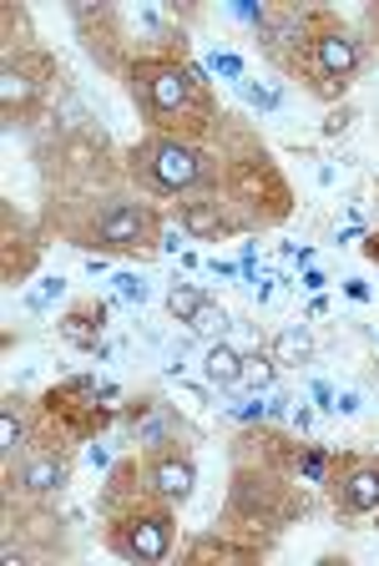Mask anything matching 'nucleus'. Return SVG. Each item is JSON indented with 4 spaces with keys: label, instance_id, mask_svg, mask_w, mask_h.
I'll use <instances>...</instances> for the list:
<instances>
[{
    "label": "nucleus",
    "instance_id": "nucleus-1",
    "mask_svg": "<svg viewBox=\"0 0 379 566\" xmlns=\"http://www.w3.org/2000/svg\"><path fill=\"white\" fill-rule=\"evenodd\" d=\"M127 86L137 112L147 117L152 137L192 142L218 122L208 82L188 66V56H143L127 61Z\"/></svg>",
    "mask_w": 379,
    "mask_h": 566
},
{
    "label": "nucleus",
    "instance_id": "nucleus-2",
    "mask_svg": "<svg viewBox=\"0 0 379 566\" xmlns=\"http://www.w3.org/2000/svg\"><path fill=\"white\" fill-rule=\"evenodd\" d=\"M131 177L143 182L147 192H188L208 177V157L178 137H147L127 153Z\"/></svg>",
    "mask_w": 379,
    "mask_h": 566
},
{
    "label": "nucleus",
    "instance_id": "nucleus-3",
    "mask_svg": "<svg viewBox=\"0 0 379 566\" xmlns=\"http://www.w3.org/2000/svg\"><path fill=\"white\" fill-rule=\"evenodd\" d=\"M112 552L122 562H167L172 556V542H178V526H172V511L162 506H127L112 516V531H107Z\"/></svg>",
    "mask_w": 379,
    "mask_h": 566
},
{
    "label": "nucleus",
    "instance_id": "nucleus-4",
    "mask_svg": "<svg viewBox=\"0 0 379 566\" xmlns=\"http://www.w3.org/2000/svg\"><path fill=\"white\" fill-rule=\"evenodd\" d=\"M56 76L61 71L46 51H21V56L6 61V66H0V112H6V127L36 117L41 96H46V86L56 82Z\"/></svg>",
    "mask_w": 379,
    "mask_h": 566
},
{
    "label": "nucleus",
    "instance_id": "nucleus-5",
    "mask_svg": "<svg viewBox=\"0 0 379 566\" xmlns=\"http://www.w3.org/2000/svg\"><path fill=\"white\" fill-rule=\"evenodd\" d=\"M96 400H102V385H96V379H66V385H56L46 400H41V415L56 424V436L92 440L96 430L112 424V410Z\"/></svg>",
    "mask_w": 379,
    "mask_h": 566
},
{
    "label": "nucleus",
    "instance_id": "nucleus-6",
    "mask_svg": "<svg viewBox=\"0 0 379 566\" xmlns=\"http://www.w3.org/2000/svg\"><path fill=\"white\" fill-rule=\"evenodd\" d=\"M157 233H162V218L147 202H112L92 223L82 248H96V253H143V248H157Z\"/></svg>",
    "mask_w": 379,
    "mask_h": 566
},
{
    "label": "nucleus",
    "instance_id": "nucleus-7",
    "mask_svg": "<svg viewBox=\"0 0 379 566\" xmlns=\"http://www.w3.org/2000/svg\"><path fill=\"white\" fill-rule=\"evenodd\" d=\"M228 188H233L238 202H249L259 223H284L288 208H294V192H288V182L278 177V167H273L263 153L249 157V163H233V172H228Z\"/></svg>",
    "mask_w": 379,
    "mask_h": 566
},
{
    "label": "nucleus",
    "instance_id": "nucleus-8",
    "mask_svg": "<svg viewBox=\"0 0 379 566\" xmlns=\"http://www.w3.org/2000/svg\"><path fill=\"white\" fill-rule=\"evenodd\" d=\"M228 506H233L238 521H249V526H284L294 511H304V501H284V485H273L253 465H238Z\"/></svg>",
    "mask_w": 379,
    "mask_h": 566
},
{
    "label": "nucleus",
    "instance_id": "nucleus-9",
    "mask_svg": "<svg viewBox=\"0 0 379 566\" xmlns=\"http://www.w3.org/2000/svg\"><path fill=\"white\" fill-rule=\"evenodd\" d=\"M147 481H152V495L157 501H188L192 485H198V465H192L188 450H157L152 460H147Z\"/></svg>",
    "mask_w": 379,
    "mask_h": 566
},
{
    "label": "nucleus",
    "instance_id": "nucleus-10",
    "mask_svg": "<svg viewBox=\"0 0 379 566\" xmlns=\"http://www.w3.org/2000/svg\"><path fill=\"white\" fill-rule=\"evenodd\" d=\"M329 495H334V511H344V516L379 511V460H369V465H349L344 475H334Z\"/></svg>",
    "mask_w": 379,
    "mask_h": 566
},
{
    "label": "nucleus",
    "instance_id": "nucleus-11",
    "mask_svg": "<svg viewBox=\"0 0 379 566\" xmlns=\"http://www.w3.org/2000/svg\"><path fill=\"white\" fill-rule=\"evenodd\" d=\"M178 223L188 228L192 238H202V243H218V238H233L238 233V218L218 198H188V202H178Z\"/></svg>",
    "mask_w": 379,
    "mask_h": 566
},
{
    "label": "nucleus",
    "instance_id": "nucleus-12",
    "mask_svg": "<svg viewBox=\"0 0 379 566\" xmlns=\"http://www.w3.org/2000/svg\"><path fill=\"white\" fill-rule=\"evenodd\" d=\"M66 481H72V465H66V455H56V450L25 455L21 471H15V485H21L25 495H56Z\"/></svg>",
    "mask_w": 379,
    "mask_h": 566
},
{
    "label": "nucleus",
    "instance_id": "nucleus-13",
    "mask_svg": "<svg viewBox=\"0 0 379 566\" xmlns=\"http://www.w3.org/2000/svg\"><path fill=\"white\" fill-rule=\"evenodd\" d=\"M102 324H107V304H76L61 314L56 334L72 349H102Z\"/></svg>",
    "mask_w": 379,
    "mask_h": 566
},
{
    "label": "nucleus",
    "instance_id": "nucleus-14",
    "mask_svg": "<svg viewBox=\"0 0 379 566\" xmlns=\"http://www.w3.org/2000/svg\"><path fill=\"white\" fill-rule=\"evenodd\" d=\"M61 167H72V172H102V163H107V137L102 132H66L56 147Z\"/></svg>",
    "mask_w": 379,
    "mask_h": 566
},
{
    "label": "nucleus",
    "instance_id": "nucleus-15",
    "mask_svg": "<svg viewBox=\"0 0 379 566\" xmlns=\"http://www.w3.org/2000/svg\"><path fill=\"white\" fill-rule=\"evenodd\" d=\"M36 253H41V243H31V238H25L21 228L11 223V208H6V248H0V279L15 289L25 273L36 269Z\"/></svg>",
    "mask_w": 379,
    "mask_h": 566
},
{
    "label": "nucleus",
    "instance_id": "nucleus-16",
    "mask_svg": "<svg viewBox=\"0 0 379 566\" xmlns=\"http://www.w3.org/2000/svg\"><path fill=\"white\" fill-rule=\"evenodd\" d=\"M269 354H273V359H278L284 369H298V365H308V359H314V334H308L304 324H288V329L273 334Z\"/></svg>",
    "mask_w": 379,
    "mask_h": 566
},
{
    "label": "nucleus",
    "instance_id": "nucleus-17",
    "mask_svg": "<svg viewBox=\"0 0 379 566\" xmlns=\"http://www.w3.org/2000/svg\"><path fill=\"white\" fill-rule=\"evenodd\" d=\"M202 375L213 379V385H243V354L228 349V344L218 339L213 349L202 354Z\"/></svg>",
    "mask_w": 379,
    "mask_h": 566
},
{
    "label": "nucleus",
    "instance_id": "nucleus-18",
    "mask_svg": "<svg viewBox=\"0 0 379 566\" xmlns=\"http://www.w3.org/2000/svg\"><path fill=\"white\" fill-rule=\"evenodd\" d=\"M192 562H208V556H218V562H253V556H263L259 542H218V536H202V542H192Z\"/></svg>",
    "mask_w": 379,
    "mask_h": 566
},
{
    "label": "nucleus",
    "instance_id": "nucleus-19",
    "mask_svg": "<svg viewBox=\"0 0 379 566\" xmlns=\"http://www.w3.org/2000/svg\"><path fill=\"white\" fill-rule=\"evenodd\" d=\"M202 304H208V298H202V289H192V283H178V289L167 294V314L178 318V324H192Z\"/></svg>",
    "mask_w": 379,
    "mask_h": 566
},
{
    "label": "nucleus",
    "instance_id": "nucleus-20",
    "mask_svg": "<svg viewBox=\"0 0 379 566\" xmlns=\"http://www.w3.org/2000/svg\"><path fill=\"white\" fill-rule=\"evenodd\" d=\"M167 436H178V420H172L162 405H157L152 415H143V420H137V440H143V446H162Z\"/></svg>",
    "mask_w": 379,
    "mask_h": 566
},
{
    "label": "nucleus",
    "instance_id": "nucleus-21",
    "mask_svg": "<svg viewBox=\"0 0 379 566\" xmlns=\"http://www.w3.org/2000/svg\"><path fill=\"white\" fill-rule=\"evenodd\" d=\"M273 375H278V359H273L269 349H259V354H243V385H259V389H269V385H273Z\"/></svg>",
    "mask_w": 379,
    "mask_h": 566
},
{
    "label": "nucleus",
    "instance_id": "nucleus-22",
    "mask_svg": "<svg viewBox=\"0 0 379 566\" xmlns=\"http://www.w3.org/2000/svg\"><path fill=\"white\" fill-rule=\"evenodd\" d=\"M15 405L21 400H6V410H0V450H6V455L25 450V424L15 420Z\"/></svg>",
    "mask_w": 379,
    "mask_h": 566
},
{
    "label": "nucleus",
    "instance_id": "nucleus-23",
    "mask_svg": "<svg viewBox=\"0 0 379 566\" xmlns=\"http://www.w3.org/2000/svg\"><path fill=\"white\" fill-rule=\"evenodd\" d=\"M188 329H192V334H202V339H213V334L223 339V334H228V314H223L218 304H202V308H198V318H192Z\"/></svg>",
    "mask_w": 379,
    "mask_h": 566
},
{
    "label": "nucleus",
    "instance_id": "nucleus-24",
    "mask_svg": "<svg viewBox=\"0 0 379 566\" xmlns=\"http://www.w3.org/2000/svg\"><path fill=\"white\" fill-rule=\"evenodd\" d=\"M294 471L304 475V481H324V471H329V455H324V450H298Z\"/></svg>",
    "mask_w": 379,
    "mask_h": 566
},
{
    "label": "nucleus",
    "instance_id": "nucleus-25",
    "mask_svg": "<svg viewBox=\"0 0 379 566\" xmlns=\"http://www.w3.org/2000/svg\"><path fill=\"white\" fill-rule=\"evenodd\" d=\"M61 289H66V283H61V279H46V283H41V294H31V308H36V314H41V308H46L51 298L61 294Z\"/></svg>",
    "mask_w": 379,
    "mask_h": 566
},
{
    "label": "nucleus",
    "instance_id": "nucleus-26",
    "mask_svg": "<svg viewBox=\"0 0 379 566\" xmlns=\"http://www.w3.org/2000/svg\"><path fill=\"white\" fill-rule=\"evenodd\" d=\"M152 410H157V400H152V395H137V400H127V410H122V415H127V420L137 424V420H143V415H152Z\"/></svg>",
    "mask_w": 379,
    "mask_h": 566
},
{
    "label": "nucleus",
    "instance_id": "nucleus-27",
    "mask_svg": "<svg viewBox=\"0 0 379 566\" xmlns=\"http://www.w3.org/2000/svg\"><path fill=\"white\" fill-rule=\"evenodd\" d=\"M213 71H223V76H233V82H243V61L228 56V51H218L213 56Z\"/></svg>",
    "mask_w": 379,
    "mask_h": 566
},
{
    "label": "nucleus",
    "instance_id": "nucleus-28",
    "mask_svg": "<svg viewBox=\"0 0 379 566\" xmlns=\"http://www.w3.org/2000/svg\"><path fill=\"white\" fill-rule=\"evenodd\" d=\"M243 92H249V102H259V106H278V92H273V86H253V82H243Z\"/></svg>",
    "mask_w": 379,
    "mask_h": 566
},
{
    "label": "nucleus",
    "instance_id": "nucleus-29",
    "mask_svg": "<svg viewBox=\"0 0 379 566\" xmlns=\"http://www.w3.org/2000/svg\"><path fill=\"white\" fill-rule=\"evenodd\" d=\"M122 294H127V298H137V304H143V298H147V283H137V279H127V273H122Z\"/></svg>",
    "mask_w": 379,
    "mask_h": 566
},
{
    "label": "nucleus",
    "instance_id": "nucleus-30",
    "mask_svg": "<svg viewBox=\"0 0 379 566\" xmlns=\"http://www.w3.org/2000/svg\"><path fill=\"white\" fill-rule=\"evenodd\" d=\"M344 127H349V112H334V117L324 122V137H339Z\"/></svg>",
    "mask_w": 379,
    "mask_h": 566
},
{
    "label": "nucleus",
    "instance_id": "nucleus-31",
    "mask_svg": "<svg viewBox=\"0 0 379 566\" xmlns=\"http://www.w3.org/2000/svg\"><path fill=\"white\" fill-rule=\"evenodd\" d=\"M344 294H349V298H369V289L359 279H349V283H344Z\"/></svg>",
    "mask_w": 379,
    "mask_h": 566
},
{
    "label": "nucleus",
    "instance_id": "nucleus-32",
    "mask_svg": "<svg viewBox=\"0 0 379 566\" xmlns=\"http://www.w3.org/2000/svg\"><path fill=\"white\" fill-rule=\"evenodd\" d=\"M365 259L379 263V233H365Z\"/></svg>",
    "mask_w": 379,
    "mask_h": 566
},
{
    "label": "nucleus",
    "instance_id": "nucleus-33",
    "mask_svg": "<svg viewBox=\"0 0 379 566\" xmlns=\"http://www.w3.org/2000/svg\"><path fill=\"white\" fill-rule=\"evenodd\" d=\"M369 25H375V35H379V6H369Z\"/></svg>",
    "mask_w": 379,
    "mask_h": 566
}]
</instances>
